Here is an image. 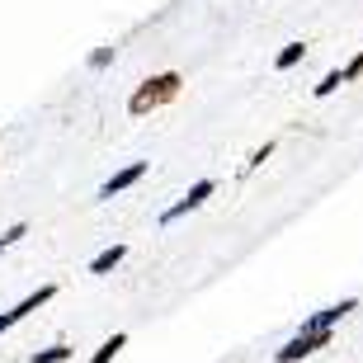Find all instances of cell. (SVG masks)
I'll return each mask as SVG.
<instances>
[{
    "label": "cell",
    "instance_id": "cell-8",
    "mask_svg": "<svg viewBox=\"0 0 363 363\" xmlns=\"http://www.w3.org/2000/svg\"><path fill=\"white\" fill-rule=\"evenodd\" d=\"M302 57H307V43L297 38V43H288V48H283V52L274 57V71H293L297 62H302Z\"/></svg>",
    "mask_w": 363,
    "mask_h": 363
},
{
    "label": "cell",
    "instance_id": "cell-4",
    "mask_svg": "<svg viewBox=\"0 0 363 363\" xmlns=\"http://www.w3.org/2000/svg\"><path fill=\"white\" fill-rule=\"evenodd\" d=\"M52 293H57L52 283H43L38 293H28L24 302H19V307H10V311H0V335H5V330H10V325H19V321H24V316H28V311H38V307H48V302H52Z\"/></svg>",
    "mask_w": 363,
    "mask_h": 363
},
{
    "label": "cell",
    "instance_id": "cell-13",
    "mask_svg": "<svg viewBox=\"0 0 363 363\" xmlns=\"http://www.w3.org/2000/svg\"><path fill=\"white\" fill-rule=\"evenodd\" d=\"M28 236V222H14L10 231H5V236H0V250H10V245H19Z\"/></svg>",
    "mask_w": 363,
    "mask_h": 363
},
{
    "label": "cell",
    "instance_id": "cell-9",
    "mask_svg": "<svg viewBox=\"0 0 363 363\" xmlns=\"http://www.w3.org/2000/svg\"><path fill=\"white\" fill-rule=\"evenodd\" d=\"M123 345H128V335H123V330H118V335H108L104 345H99V350H94V359H90V363H113V354H118Z\"/></svg>",
    "mask_w": 363,
    "mask_h": 363
},
{
    "label": "cell",
    "instance_id": "cell-1",
    "mask_svg": "<svg viewBox=\"0 0 363 363\" xmlns=\"http://www.w3.org/2000/svg\"><path fill=\"white\" fill-rule=\"evenodd\" d=\"M179 90H184V76H179V71H161V76H147V81L133 90V99H128V113H133V118H147V113H156V108L175 104Z\"/></svg>",
    "mask_w": 363,
    "mask_h": 363
},
{
    "label": "cell",
    "instance_id": "cell-5",
    "mask_svg": "<svg viewBox=\"0 0 363 363\" xmlns=\"http://www.w3.org/2000/svg\"><path fill=\"white\" fill-rule=\"evenodd\" d=\"M151 161H133V165H123L118 175H108L104 184H99V199H113V194H123V189H133L137 179H147Z\"/></svg>",
    "mask_w": 363,
    "mask_h": 363
},
{
    "label": "cell",
    "instance_id": "cell-14",
    "mask_svg": "<svg viewBox=\"0 0 363 363\" xmlns=\"http://www.w3.org/2000/svg\"><path fill=\"white\" fill-rule=\"evenodd\" d=\"M340 76H345V85H350V81H359V76H363V52H359V57H350V62L340 67Z\"/></svg>",
    "mask_w": 363,
    "mask_h": 363
},
{
    "label": "cell",
    "instance_id": "cell-11",
    "mask_svg": "<svg viewBox=\"0 0 363 363\" xmlns=\"http://www.w3.org/2000/svg\"><path fill=\"white\" fill-rule=\"evenodd\" d=\"M113 57H118V48H94V52L85 57V67H90V71H104V67H113Z\"/></svg>",
    "mask_w": 363,
    "mask_h": 363
},
{
    "label": "cell",
    "instance_id": "cell-12",
    "mask_svg": "<svg viewBox=\"0 0 363 363\" xmlns=\"http://www.w3.org/2000/svg\"><path fill=\"white\" fill-rule=\"evenodd\" d=\"M71 359V345H52V350H38L33 363H67Z\"/></svg>",
    "mask_w": 363,
    "mask_h": 363
},
{
    "label": "cell",
    "instance_id": "cell-3",
    "mask_svg": "<svg viewBox=\"0 0 363 363\" xmlns=\"http://www.w3.org/2000/svg\"><path fill=\"white\" fill-rule=\"evenodd\" d=\"M213 194H217V179H199V184L189 189L184 199H179V203H170V208L161 213V227H170V222H179V217H189L194 208H203V203L213 199Z\"/></svg>",
    "mask_w": 363,
    "mask_h": 363
},
{
    "label": "cell",
    "instance_id": "cell-7",
    "mask_svg": "<svg viewBox=\"0 0 363 363\" xmlns=\"http://www.w3.org/2000/svg\"><path fill=\"white\" fill-rule=\"evenodd\" d=\"M123 255H128V245H108V250H99V255L90 259V274H108V269H118Z\"/></svg>",
    "mask_w": 363,
    "mask_h": 363
},
{
    "label": "cell",
    "instance_id": "cell-10",
    "mask_svg": "<svg viewBox=\"0 0 363 363\" xmlns=\"http://www.w3.org/2000/svg\"><path fill=\"white\" fill-rule=\"evenodd\" d=\"M340 85H345V76H340V71H325L321 81L311 85V94H316V99H325V94H335V90H340Z\"/></svg>",
    "mask_w": 363,
    "mask_h": 363
},
{
    "label": "cell",
    "instance_id": "cell-15",
    "mask_svg": "<svg viewBox=\"0 0 363 363\" xmlns=\"http://www.w3.org/2000/svg\"><path fill=\"white\" fill-rule=\"evenodd\" d=\"M269 156H274V142H264V147H259L255 156H250V161H245V170H255V165H264V161H269Z\"/></svg>",
    "mask_w": 363,
    "mask_h": 363
},
{
    "label": "cell",
    "instance_id": "cell-6",
    "mask_svg": "<svg viewBox=\"0 0 363 363\" xmlns=\"http://www.w3.org/2000/svg\"><path fill=\"white\" fill-rule=\"evenodd\" d=\"M354 307H359L354 297H345V302H335V307H321L316 316H307V321H302V330H330V325H335V321H345V316H350Z\"/></svg>",
    "mask_w": 363,
    "mask_h": 363
},
{
    "label": "cell",
    "instance_id": "cell-2",
    "mask_svg": "<svg viewBox=\"0 0 363 363\" xmlns=\"http://www.w3.org/2000/svg\"><path fill=\"white\" fill-rule=\"evenodd\" d=\"M325 345H330V330H297V335L288 340V345H283L274 359H279V363H302L307 354L325 350Z\"/></svg>",
    "mask_w": 363,
    "mask_h": 363
}]
</instances>
